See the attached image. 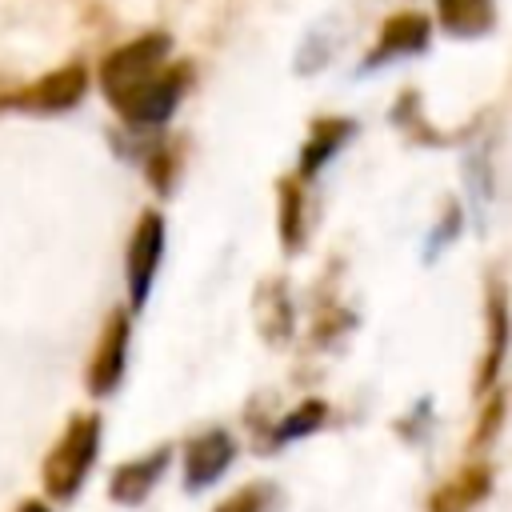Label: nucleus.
Listing matches in <instances>:
<instances>
[{"instance_id": "nucleus-1", "label": "nucleus", "mask_w": 512, "mask_h": 512, "mask_svg": "<svg viewBox=\"0 0 512 512\" xmlns=\"http://www.w3.org/2000/svg\"><path fill=\"white\" fill-rule=\"evenodd\" d=\"M192 84V64L172 60L168 32H140L112 48L96 68L100 96L132 128H160Z\"/></svg>"}, {"instance_id": "nucleus-2", "label": "nucleus", "mask_w": 512, "mask_h": 512, "mask_svg": "<svg viewBox=\"0 0 512 512\" xmlns=\"http://www.w3.org/2000/svg\"><path fill=\"white\" fill-rule=\"evenodd\" d=\"M100 432L104 420L100 412H76L68 416V424L60 428L56 444L48 448L44 464H40V484L52 500H76V492L84 488L96 456H100Z\"/></svg>"}, {"instance_id": "nucleus-3", "label": "nucleus", "mask_w": 512, "mask_h": 512, "mask_svg": "<svg viewBox=\"0 0 512 512\" xmlns=\"http://www.w3.org/2000/svg\"><path fill=\"white\" fill-rule=\"evenodd\" d=\"M88 68L80 60H68L12 92H0V108L20 112V116H60L72 112L84 96H88Z\"/></svg>"}, {"instance_id": "nucleus-4", "label": "nucleus", "mask_w": 512, "mask_h": 512, "mask_svg": "<svg viewBox=\"0 0 512 512\" xmlns=\"http://www.w3.org/2000/svg\"><path fill=\"white\" fill-rule=\"evenodd\" d=\"M164 236H168V224H164V212L160 208H148L140 212L132 236H128V248H124V284H128V308L140 312L152 296V284H156V272H160V256H164Z\"/></svg>"}, {"instance_id": "nucleus-5", "label": "nucleus", "mask_w": 512, "mask_h": 512, "mask_svg": "<svg viewBox=\"0 0 512 512\" xmlns=\"http://www.w3.org/2000/svg\"><path fill=\"white\" fill-rule=\"evenodd\" d=\"M128 336H132V324H128V308H112L104 316V328L92 344V356L84 364V388L88 396L104 400L120 388L124 372H128Z\"/></svg>"}, {"instance_id": "nucleus-6", "label": "nucleus", "mask_w": 512, "mask_h": 512, "mask_svg": "<svg viewBox=\"0 0 512 512\" xmlns=\"http://www.w3.org/2000/svg\"><path fill=\"white\" fill-rule=\"evenodd\" d=\"M428 40H432V24H428L424 12H412V8L392 12L380 24L372 48L364 52L360 72H376L384 64H396V60H408V56H424L428 52Z\"/></svg>"}, {"instance_id": "nucleus-7", "label": "nucleus", "mask_w": 512, "mask_h": 512, "mask_svg": "<svg viewBox=\"0 0 512 512\" xmlns=\"http://www.w3.org/2000/svg\"><path fill=\"white\" fill-rule=\"evenodd\" d=\"M236 460V436L228 428H204L184 444V492L212 488Z\"/></svg>"}, {"instance_id": "nucleus-8", "label": "nucleus", "mask_w": 512, "mask_h": 512, "mask_svg": "<svg viewBox=\"0 0 512 512\" xmlns=\"http://www.w3.org/2000/svg\"><path fill=\"white\" fill-rule=\"evenodd\" d=\"M168 464H172V444H156L144 456L116 464V472L108 476V500L120 508H140L152 496V488L164 480Z\"/></svg>"}, {"instance_id": "nucleus-9", "label": "nucleus", "mask_w": 512, "mask_h": 512, "mask_svg": "<svg viewBox=\"0 0 512 512\" xmlns=\"http://www.w3.org/2000/svg\"><path fill=\"white\" fill-rule=\"evenodd\" d=\"M356 136V120L352 116H316L308 124V136L300 144V164H296V180H312L320 176V168Z\"/></svg>"}, {"instance_id": "nucleus-10", "label": "nucleus", "mask_w": 512, "mask_h": 512, "mask_svg": "<svg viewBox=\"0 0 512 512\" xmlns=\"http://www.w3.org/2000/svg\"><path fill=\"white\" fill-rule=\"evenodd\" d=\"M492 492V464L488 460H468L456 476L432 488L428 512H472L484 496Z\"/></svg>"}, {"instance_id": "nucleus-11", "label": "nucleus", "mask_w": 512, "mask_h": 512, "mask_svg": "<svg viewBox=\"0 0 512 512\" xmlns=\"http://www.w3.org/2000/svg\"><path fill=\"white\" fill-rule=\"evenodd\" d=\"M504 356H508V300H504V284L496 280L492 292H488V352H484V360L476 368V380H472L476 400L496 388V376L504 368Z\"/></svg>"}, {"instance_id": "nucleus-12", "label": "nucleus", "mask_w": 512, "mask_h": 512, "mask_svg": "<svg viewBox=\"0 0 512 512\" xmlns=\"http://www.w3.org/2000/svg\"><path fill=\"white\" fill-rule=\"evenodd\" d=\"M276 236L284 256L304 252L308 240V208H304V180L280 176L276 180Z\"/></svg>"}, {"instance_id": "nucleus-13", "label": "nucleus", "mask_w": 512, "mask_h": 512, "mask_svg": "<svg viewBox=\"0 0 512 512\" xmlns=\"http://www.w3.org/2000/svg\"><path fill=\"white\" fill-rule=\"evenodd\" d=\"M252 316H256V328L260 336L272 344V348H284L292 340V300H288V284L284 280H264L252 296Z\"/></svg>"}, {"instance_id": "nucleus-14", "label": "nucleus", "mask_w": 512, "mask_h": 512, "mask_svg": "<svg viewBox=\"0 0 512 512\" xmlns=\"http://www.w3.org/2000/svg\"><path fill=\"white\" fill-rule=\"evenodd\" d=\"M436 4V20L444 28V36L452 40H480L496 28V0H432Z\"/></svg>"}, {"instance_id": "nucleus-15", "label": "nucleus", "mask_w": 512, "mask_h": 512, "mask_svg": "<svg viewBox=\"0 0 512 512\" xmlns=\"http://www.w3.org/2000/svg\"><path fill=\"white\" fill-rule=\"evenodd\" d=\"M324 420H328V404H324V400H304V404H296L284 420H276V424H272V432H268V448L296 444V440H304V436L320 432V428H324Z\"/></svg>"}, {"instance_id": "nucleus-16", "label": "nucleus", "mask_w": 512, "mask_h": 512, "mask_svg": "<svg viewBox=\"0 0 512 512\" xmlns=\"http://www.w3.org/2000/svg\"><path fill=\"white\" fill-rule=\"evenodd\" d=\"M180 168H184V140H156V144L148 148V156H144L148 184H152V192H160V196H172V192H176Z\"/></svg>"}, {"instance_id": "nucleus-17", "label": "nucleus", "mask_w": 512, "mask_h": 512, "mask_svg": "<svg viewBox=\"0 0 512 512\" xmlns=\"http://www.w3.org/2000/svg\"><path fill=\"white\" fill-rule=\"evenodd\" d=\"M504 412H508V404H504V392H500V388H492V392L484 396V404H480V416H476V424H472V436H468V452H472V460H476V456L484 460V452L496 444V436H500V428H504Z\"/></svg>"}, {"instance_id": "nucleus-18", "label": "nucleus", "mask_w": 512, "mask_h": 512, "mask_svg": "<svg viewBox=\"0 0 512 512\" xmlns=\"http://www.w3.org/2000/svg\"><path fill=\"white\" fill-rule=\"evenodd\" d=\"M280 504V488L272 480H248L232 496H224L212 512H272Z\"/></svg>"}, {"instance_id": "nucleus-19", "label": "nucleus", "mask_w": 512, "mask_h": 512, "mask_svg": "<svg viewBox=\"0 0 512 512\" xmlns=\"http://www.w3.org/2000/svg\"><path fill=\"white\" fill-rule=\"evenodd\" d=\"M460 224H464V216H460V204H456V200H448V204H444V216H440V224L428 232V248H424V256L432 260V256H436L444 244H452V236L460 232Z\"/></svg>"}, {"instance_id": "nucleus-20", "label": "nucleus", "mask_w": 512, "mask_h": 512, "mask_svg": "<svg viewBox=\"0 0 512 512\" xmlns=\"http://www.w3.org/2000/svg\"><path fill=\"white\" fill-rule=\"evenodd\" d=\"M16 512H52V508H48L44 500H32V496H28V500H20V508H16Z\"/></svg>"}]
</instances>
